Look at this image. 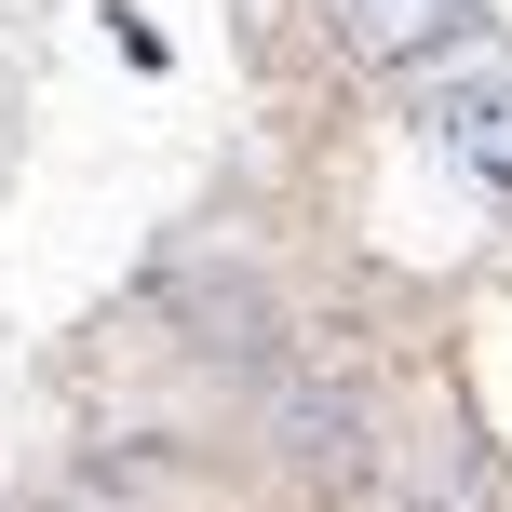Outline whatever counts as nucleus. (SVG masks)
Returning <instances> with one entry per match:
<instances>
[{"mask_svg": "<svg viewBox=\"0 0 512 512\" xmlns=\"http://www.w3.org/2000/svg\"><path fill=\"white\" fill-rule=\"evenodd\" d=\"M418 122H432V149L472 176V203H512V68H486V81H445Z\"/></svg>", "mask_w": 512, "mask_h": 512, "instance_id": "nucleus-1", "label": "nucleus"}, {"mask_svg": "<svg viewBox=\"0 0 512 512\" xmlns=\"http://www.w3.org/2000/svg\"><path fill=\"white\" fill-rule=\"evenodd\" d=\"M351 68H432L445 41H472V0H324Z\"/></svg>", "mask_w": 512, "mask_h": 512, "instance_id": "nucleus-2", "label": "nucleus"}]
</instances>
